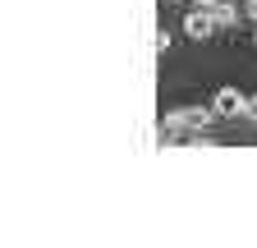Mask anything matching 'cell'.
<instances>
[{"label": "cell", "instance_id": "6", "mask_svg": "<svg viewBox=\"0 0 257 248\" xmlns=\"http://www.w3.org/2000/svg\"><path fill=\"white\" fill-rule=\"evenodd\" d=\"M243 115H248V119H257V97H248V101H243Z\"/></svg>", "mask_w": 257, "mask_h": 248}, {"label": "cell", "instance_id": "5", "mask_svg": "<svg viewBox=\"0 0 257 248\" xmlns=\"http://www.w3.org/2000/svg\"><path fill=\"white\" fill-rule=\"evenodd\" d=\"M170 42H175V37H170V33H166V28H156V42H152V46H156V51H161V55H166V51H170Z\"/></svg>", "mask_w": 257, "mask_h": 248}, {"label": "cell", "instance_id": "8", "mask_svg": "<svg viewBox=\"0 0 257 248\" xmlns=\"http://www.w3.org/2000/svg\"><path fill=\"white\" fill-rule=\"evenodd\" d=\"M193 5H202V10H211V5H216V0H193Z\"/></svg>", "mask_w": 257, "mask_h": 248}, {"label": "cell", "instance_id": "7", "mask_svg": "<svg viewBox=\"0 0 257 248\" xmlns=\"http://www.w3.org/2000/svg\"><path fill=\"white\" fill-rule=\"evenodd\" d=\"M243 14H248V19L257 23V0H243Z\"/></svg>", "mask_w": 257, "mask_h": 248}, {"label": "cell", "instance_id": "3", "mask_svg": "<svg viewBox=\"0 0 257 248\" xmlns=\"http://www.w3.org/2000/svg\"><path fill=\"white\" fill-rule=\"evenodd\" d=\"M243 101L248 97H243L239 87H220L216 97H211V110H216V119H239L243 115Z\"/></svg>", "mask_w": 257, "mask_h": 248}, {"label": "cell", "instance_id": "2", "mask_svg": "<svg viewBox=\"0 0 257 248\" xmlns=\"http://www.w3.org/2000/svg\"><path fill=\"white\" fill-rule=\"evenodd\" d=\"M184 37H193V42H211V37H216V19H211V10L193 5V10L184 14Z\"/></svg>", "mask_w": 257, "mask_h": 248}, {"label": "cell", "instance_id": "1", "mask_svg": "<svg viewBox=\"0 0 257 248\" xmlns=\"http://www.w3.org/2000/svg\"><path fill=\"white\" fill-rule=\"evenodd\" d=\"M216 110L211 106H179V110H166V134H207L211 129Z\"/></svg>", "mask_w": 257, "mask_h": 248}, {"label": "cell", "instance_id": "4", "mask_svg": "<svg viewBox=\"0 0 257 248\" xmlns=\"http://www.w3.org/2000/svg\"><path fill=\"white\" fill-rule=\"evenodd\" d=\"M239 5H230V0H216V5H211V19H216V28H234L239 23Z\"/></svg>", "mask_w": 257, "mask_h": 248}, {"label": "cell", "instance_id": "9", "mask_svg": "<svg viewBox=\"0 0 257 248\" xmlns=\"http://www.w3.org/2000/svg\"><path fill=\"white\" fill-rule=\"evenodd\" d=\"M252 46H257V33H252Z\"/></svg>", "mask_w": 257, "mask_h": 248}]
</instances>
